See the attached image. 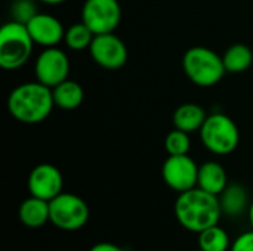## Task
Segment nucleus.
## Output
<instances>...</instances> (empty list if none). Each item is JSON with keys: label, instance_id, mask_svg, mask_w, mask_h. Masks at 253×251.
<instances>
[{"label": "nucleus", "instance_id": "nucleus-1", "mask_svg": "<svg viewBox=\"0 0 253 251\" xmlns=\"http://www.w3.org/2000/svg\"><path fill=\"white\" fill-rule=\"evenodd\" d=\"M173 212L178 223L196 234L218 225L222 216L218 195L209 194L199 186L181 192L175 201Z\"/></svg>", "mask_w": 253, "mask_h": 251}, {"label": "nucleus", "instance_id": "nucleus-2", "mask_svg": "<svg viewBox=\"0 0 253 251\" xmlns=\"http://www.w3.org/2000/svg\"><path fill=\"white\" fill-rule=\"evenodd\" d=\"M52 89L40 81H27L16 86L7 96V111L19 123L39 124L53 111Z\"/></svg>", "mask_w": 253, "mask_h": 251}, {"label": "nucleus", "instance_id": "nucleus-3", "mask_svg": "<svg viewBox=\"0 0 253 251\" xmlns=\"http://www.w3.org/2000/svg\"><path fill=\"white\" fill-rule=\"evenodd\" d=\"M182 70L188 80L199 87H212L225 75L222 56L205 46L190 47L182 56Z\"/></svg>", "mask_w": 253, "mask_h": 251}, {"label": "nucleus", "instance_id": "nucleus-4", "mask_svg": "<svg viewBox=\"0 0 253 251\" xmlns=\"http://www.w3.org/2000/svg\"><path fill=\"white\" fill-rule=\"evenodd\" d=\"M34 44L25 24L6 22L0 30V67L7 71L21 68L31 58Z\"/></svg>", "mask_w": 253, "mask_h": 251}, {"label": "nucleus", "instance_id": "nucleus-5", "mask_svg": "<svg viewBox=\"0 0 253 251\" xmlns=\"http://www.w3.org/2000/svg\"><path fill=\"white\" fill-rule=\"evenodd\" d=\"M199 133L206 149L216 155L231 154L236 151L240 142V132L237 124L222 112L208 115Z\"/></svg>", "mask_w": 253, "mask_h": 251}, {"label": "nucleus", "instance_id": "nucleus-6", "mask_svg": "<svg viewBox=\"0 0 253 251\" xmlns=\"http://www.w3.org/2000/svg\"><path fill=\"white\" fill-rule=\"evenodd\" d=\"M50 223L62 231H79L89 220V207L86 201L70 192H61L49 201Z\"/></svg>", "mask_w": 253, "mask_h": 251}, {"label": "nucleus", "instance_id": "nucleus-7", "mask_svg": "<svg viewBox=\"0 0 253 251\" xmlns=\"http://www.w3.org/2000/svg\"><path fill=\"white\" fill-rule=\"evenodd\" d=\"M82 21L95 36L114 33L122 21V6L119 0H84Z\"/></svg>", "mask_w": 253, "mask_h": 251}, {"label": "nucleus", "instance_id": "nucleus-8", "mask_svg": "<svg viewBox=\"0 0 253 251\" xmlns=\"http://www.w3.org/2000/svg\"><path fill=\"white\" fill-rule=\"evenodd\" d=\"M68 72H70V59L67 53L58 46L44 47L36 58L34 62L36 80L50 89L67 80Z\"/></svg>", "mask_w": 253, "mask_h": 251}, {"label": "nucleus", "instance_id": "nucleus-9", "mask_svg": "<svg viewBox=\"0 0 253 251\" xmlns=\"http://www.w3.org/2000/svg\"><path fill=\"white\" fill-rule=\"evenodd\" d=\"M162 178L172 191L181 194L197 186L199 166L188 154L169 155L162 166Z\"/></svg>", "mask_w": 253, "mask_h": 251}, {"label": "nucleus", "instance_id": "nucleus-10", "mask_svg": "<svg viewBox=\"0 0 253 251\" xmlns=\"http://www.w3.org/2000/svg\"><path fill=\"white\" fill-rule=\"evenodd\" d=\"M89 53L95 64L105 70H119L127 61V47L125 41L114 33L95 36Z\"/></svg>", "mask_w": 253, "mask_h": 251}, {"label": "nucleus", "instance_id": "nucleus-11", "mask_svg": "<svg viewBox=\"0 0 253 251\" xmlns=\"http://www.w3.org/2000/svg\"><path fill=\"white\" fill-rule=\"evenodd\" d=\"M27 186L30 195L50 201L62 192L64 178L56 166L42 163L30 172Z\"/></svg>", "mask_w": 253, "mask_h": 251}, {"label": "nucleus", "instance_id": "nucleus-12", "mask_svg": "<svg viewBox=\"0 0 253 251\" xmlns=\"http://www.w3.org/2000/svg\"><path fill=\"white\" fill-rule=\"evenodd\" d=\"M27 30L33 41L43 47L58 46L61 41H64L65 36V28L62 22L56 16L44 12H39L27 24Z\"/></svg>", "mask_w": 253, "mask_h": 251}, {"label": "nucleus", "instance_id": "nucleus-13", "mask_svg": "<svg viewBox=\"0 0 253 251\" xmlns=\"http://www.w3.org/2000/svg\"><path fill=\"white\" fill-rule=\"evenodd\" d=\"M18 217L19 222L27 228L36 229L46 225L47 222H50L49 201L30 195L21 203L18 209Z\"/></svg>", "mask_w": 253, "mask_h": 251}, {"label": "nucleus", "instance_id": "nucleus-14", "mask_svg": "<svg viewBox=\"0 0 253 251\" xmlns=\"http://www.w3.org/2000/svg\"><path fill=\"white\" fill-rule=\"evenodd\" d=\"M197 186L209 194L219 195L228 186V176L218 161H206L199 166Z\"/></svg>", "mask_w": 253, "mask_h": 251}, {"label": "nucleus", "instance_id": "nucleus-15", "mask_svg": "<svg viewBox=\"0 0 253 251\" xmlns=\"http://www.w3.org/2000/svg\"><path fill=\"white\" fill-rule=\"evenodd\" d=\"M222 215L228 217H239L249 210V195L243 185L228 183V186L218 195Z\"/></svg>", "mask_w": 253, "mask_h": 251}, {"label": "nucleus", "instance_id": "nucleus-16", "mask_svg": "<svg viewBox=\"0 0 253 251\" xmlns=\"http://www.w3.org/2000/svg\"><path fill=\"white\" fill-rule=\"evenodd\" d=\"M206 118H208L206 111L200 105L193 104V102L179 105L175 109L173 117H172L175 129L184 130L187 133L199 132L203 123L206 121Z\"/></svg>", "mask_w": 253, "mask_h": 251}, {"label": "nucleus", "instance_id": "nucleus-17", "mask_svg": "<svg viewBox=\"0 0 253 251\" xmlns=\"http://www.w3.org/2000/svg\"><path fill=\"white\" fill-rule=\"evenodd\" d=\"M53 93V102L55 107L64 109V111H73L77 109L83 101H84V90L80 83L74 80H64L58 86L52 89Z\"/></svg>", "mask_w": 253, "mask_h": 251}, {"label": "nucleus", "instance_id": "nucleus-18", "mask_svg": "<svg viewBox=\"0 0 253 251\" xmlns=\"http://www.w3.org/2000/svg\"><path fill=\"white\" fill-rule=\"evenodd\" d=\"M224 67L227 72H243L251 68L253 64V52L248 44L243 43H236L230 46L225 53L222 55Z\"/></svg>", "mask_w": 253, "mask_h": 251}, {"label": "nucleus", "instance_id": "nucleus-19", "mask_svg": "<svg viewBox=\"0 0 253 251\" xmlns=\"http://www.w3.org/2000/svg\"><path fill=\"white\" fill-rule=\"evenodd\" d=\"M231 243L230 235L219 223L202 231L197 240L199 249L203 251H230Z\"/></svg>", "mask_w": 253, "mask_h": 251}, {"label": "nucleus", "instance_id": "nucleus-20", "mask_svg": "<svg viewBox=\"0 0 253 251\" xmlns=\"http://www.w3.org/2000/svg\"><path fill=\"white\" fill-rule=\"evenodd\" d=\"M93 38H95L93 31L83 21H80V22H76L65 30L64 43L68 49H71L74 52H80L84 49L89 50Z\"/></svg>", "mask_w": 253, "mask_h": 251}, {"label": "nucleus", "instance_id": "nucleus-21", "mask_svg": "<svg viewBox=\"0 0 253 251\" xmlns=\"http://www.w3.org/2000/svg\"><path fill=\"white\" fill-rule=\"evenodd\" d=\"M191 148L190 133L173 129L165 139V149L169 155H187Z\"/></svg>", "mask_w": 253, "mask_h": 251}, {"label": "nucleus", "instance_id": "nucleus-22", "mask_svg": "<svg viewBox=\"0 0 253 251\" xmlns=\"http://www.w3.org/2000/svg\"><path fill=\"white\" fill-rule=\"evenodd\" d=\"M36 1L37 0H15L10 6L12 21L27 25L39 13Z\"/></svg>", "mask_w": 253, "mask_h": 251}, {"label": "nucleus", "instance_id": "nucleus-23", "mask_svg": "<svg viewBox=\"0 0 253 251\" xmlns=\"http://www.w3.org/2000/svg\"><path fill=\"white\" fill-rule=\"evenodd\" d=\"M230 251H253V229L240 234L231 243Z\"/></svg>", "mask_w": 253, "mask_h": 251}, {"label": "nucleus", "instance_id": "nucleus-24", "mask_svg": "<svg viewBox=\"0 0 253 251\" xmlns=\"http://www.w3.org/2000/svg\"><path fill=\"white\" fill-rule=\"evenodd\" d=\"M89 251H125L122 247L113 243H98L95 244Z\"/></svg>", "mask_w": 253, "mask_h": 251}, {"label": "nucleus", "instance_id": "nucleus-25", "mask_svg": "<svg viewBox=\"0 0 253 251\" xmlns=\"http://www.w3.org/2000/svg\"><path fill=\"white\" fill-rule=\"evenodd\" d=\"M40 3H44V4H50V6H55V4H61V3H65L67 0H37Z\"/></svg>", "mask_w": 253, "mask_h": 251}, {"label": "nucleus", "instance_id": "nucleus-26", "mask_svg": "<svg viewBox=\"0 0 253 251\" xmlns=\"http://www.w3.org/2000/svg\"><path fill=\"white\" fill-rule=\"evenodd\" d=\"M248 213H249V222H251V228L253 229V200L251 201V206H249V210H248Z\"/></svg>", "mask_w": 253, "mask_h": 251}, {"label": "nucleus", "instance_id": "nucleus-27", "mask_svg": "<svg viewBox=\"0 0 253 251\" xmlns=\"http://www.w3.org/2000/svg\"><path fill=\"white\" fill-rule=\"evenodd\" d=\"M194 251H203V250H200V249H197V250H194Z\"/></svg>", "mask_w": 253, "mask_h": 251}]
</instances>
